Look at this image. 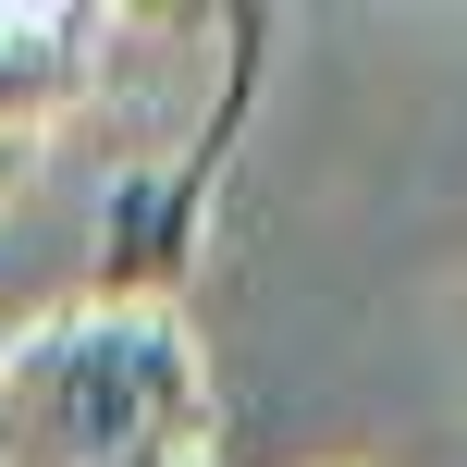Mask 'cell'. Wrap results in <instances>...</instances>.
I'll use <instances>...</instances> for the list:
<instances>
[{"mask_svg":"<svg viewBox=\"0 0 467 467\" xmlns=\"http://www.w3.org/2000/svg\"><path fill=\"white\" fill-rule=\"evenodd\" d=\"M210 357L185 307L62 296L0 345V467H136L210 455Z\"/></svg>","mask_w":467,"mask_h":467,"instance_id":"1","label":"cell"},{"mask_svg":"<svg viewBox=\"0 0 467 467\" xmlns=\"http://www.w3.org/2000/svg\"><path fill=\"white\" fill-rule=\"evenodd\" d=\"M234 111H246V99H222V111L197 123L185 161L123 172V185L99 197L87 296H111V307H172V283H185V258H197V222H210V172H222V148H234Z\"/></svg>","mask_w":467,"mask_h":467,"instance_id":"2","label":"cell"},{"mask_svg":"<svg viewBox=\"0 0 467 467\" xmlns=\"http://www.w3.org/2000/svg\"><path fill=\"white\" fill-rule=\"evenodd\" d=\"M99 37H111V13H49V0L25 13V0H0V148L49 136L99 87Z\"/></svg>","mask_w":467,"mask_h":467,"instance_id":"3","label":"cell"},{"mask_svg":"<svg viewBox=\"0 0 467 467\" xmlns=\"http://www.w3.org/2000/svg\"><path fill=\"white\" fill-rule=\"evenodd\" d=\"M136 467H210V455H136Z\"/></svg>","mask_w":467,"mask_h":467,"instance_id":"4","label":"cell"}]
</instances>
